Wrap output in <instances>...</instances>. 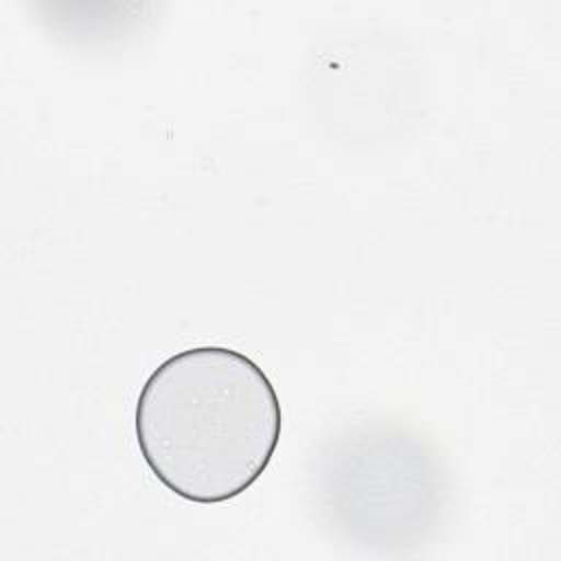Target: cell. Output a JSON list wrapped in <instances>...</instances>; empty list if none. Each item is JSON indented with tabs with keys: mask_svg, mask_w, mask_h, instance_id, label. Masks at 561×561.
Segmentation results:
<instances>
[{
	"mask_svg": "<svg viewBox=\"0 0 561 561\" xmlns=\"http://www.w3.org/2000/svg\"><path fill=\"white\" fill-rule=\"evenodd\" d=\"M134 425L158 482L182 500L219 504L263 476L278 447L283 412L254 359L226 346H193L147 377Z\"/></svg>",
	"mask_w": 561,
	"mask_h": 561,
	"instance_id": "cell-1",
	"label": "cell"
}]
</instances>
